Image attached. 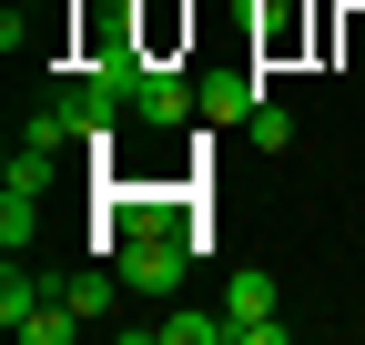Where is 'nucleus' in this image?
<instances>
[{
  "label": "nucleus",
  "mask_w": 365,
  "mask_h": 345,
  "mask_svg": "<svg viewBox=\"0 0 365 345\" xmlns=\"http://www.w3.org/2000/svg\"><path fill=\"white\" fill-rule=\"evenodd\" d=\"M223 345H284L274 274H234V284H223Z\"/></svg>",
  "instance_id": "obj_1"
},
{
  "label": "nucleus",
  "mask_w": 365,
  "mask_h": 345,
  "mask_svg": "<svg viewBox=\"0 0 365 345\" xmlns=\"http://www.w3.org/2000/svg\"><path fill=\"white\" fill-rule=\"evenodd\" d=\"M132 112H143L153 133H173V122H193V112H203V81H182L173 61H143V81H132Z\"/></svg>",
  "instance_id": "obj_2"
},
{
  "label": "nucleus",
  "mask_w": 365,
  "mask_h": 345,
  "mask_svg": "<svg viewBox=\"0 0 365 345\" xmlns=\"http://www.w3.org/2000/svg\"><path fill=\"white\" fill-rule=\"evenodd\" d=\"M254 102H264L254 71H213V81H203V122H254Z\"/></svg>",
  "instance_id": "obj_3"
},
{
  "label": "nucleus",
  "mask_w": 365,
  "mask_h": 345,
  "mask_svg": "<svg viewBox=\"0 0 365 345\" xmlns=\"http://www.w3.org/2000/svg\"><path fill=\"white\" fill-rule=\"evenodd\" d=\"M31 234H41V193H31V183H0V244L31 254Z\"/></svg>",
  "instance_id": "obj_4"
},
{
  "label": "nucleus",
  "mask_w": 365,
  "mask_h": 345,
  "mask_svg": "<svg viewBox=\"0 0 365 345\" xmlns=\"http://www.w3.org/2000/svg\"><path fill=\"white\" fill-rule=\"evenodd\" d=\"M61 294H71V305H81V325H112V305H122V294H132V284H122V274H71Z\"/></svg>",
  "instance_id": "obj_5"
},
{
  "label": "nucleus",
  "mask_w": 365,
  "mask_h": 345,
  "mask_svg": "<svg viewBox=\"0 0 365 345\" xmlns=\"http://www.w3.org/2000/svg\"><path fill=\"white\" fill-rule=\"evenodd\" d=\"M153 345H223V315H153Z\"/></svg>",
  "instance_id": "obj_6"
},
{
  "label": "nucleus",
  "mask_w": 365,
  "mask_h": 345,
  "mask_svg": "<svg viewBox=\"0 0 365 345\" xmlns=\"http://www.w3.org/2000/svg\"><path fill=\"white\" fill-rule=\"evenodd\" d=\"M41 294H51V284H31V274H21V254H11V274H0V325L21 335V315L41 305Z\"/></svg>",
  "instance_id": "obj_7"
},
{
  "label": "nucleus",
  "mask_w": 365,
  "mask_h": 345,
  "mask_svg": "<svg viewBox=\"0 0 365 345\" xmlns=\"http://www.w3.org/2000/svg\"><path fill=\"white\" fill-rule=\"evenodd\" d=\"M254 143H264V153H284V143H294V122L274 112V102H254Z\"/></svg>",
  "instance_id": "obj_8"
},
{
  "label": "nucleus",
  "mask_w": 365,
  "mask_h": 345,
  "mask_svg": "<svg viewBox=\"0 0 365 345\" xmlns=\"http://www.w3.org/2000/svg\"><path fill=\"white\" fill-rule=\"evenodd\" d=\"M112 11H122V0H112Z\"/></svg>",
  "instance_id": "obj_9"
},
{
  "label": "nucleus",
  "mask_w": 365,
  "mask_h": 345,
  "mask_svg": "<svg viewBox=\"0 0 365 345\" xmlns=\"http://www.w3.org/2000/svg\"><path fill=\"white\" fill-rule=\"evenodd\" d=\"M31 11H41V0H31Z\"/></svg>",
  "instance_id": "obj_10"
}]
</instances>
